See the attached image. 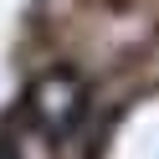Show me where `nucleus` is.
Returning a JSON list of instances; mask_svg holds the SVG:
<instances>
[{
    "instance_id": "1",
    "label": "nucleus",
    "mask_w": 159,
    "mask_h": 159,
    "mask_svg": "<svg viewBox=\"0 0 159 159\" xmlns=\"http://www.w3.org/2000/svg\"><path fill=\"white\" fill-rule=\"evenodd\" d=\"M82 98H87V87L77 72H46L31 87V113L46 134H67L77 123V113H82Z\"/></svg>"
},
{
    "instance_id": "2",
    "label": "nucleus",
    "mask_w": 159,
    "mask_h": 159,
    "mask_svg": "<svg viewBox=\"0 0 159 159\" xmlns=\"http://www.w3.org/2000/svg\"><path fill=\"white\" fill-rule=\"evenodd\" d=\"M0 159H16V149H0Z\"/></svg>"
}]
</instances>
